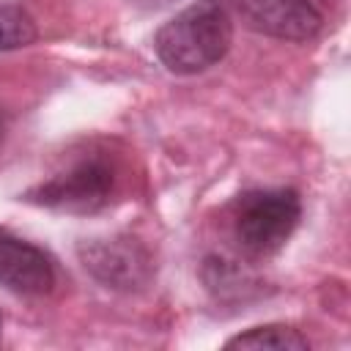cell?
Here are the masks:
<instances>
[{
	"label": "cell",
	"mask_w": 351,
	"mask_h": 351,
	"mask_svg": "<svg viewBox=\"0 0 351 351\" xmlns=\"http://www.w3.org/2000/svg\"><path fill=\"white\" fill-rule=\"evenodd\" d=\"M225 348H274V351H302L310 348V340L285 324H263L252 326L225 343Z\"/></svg>",
	"instance_id": "cell-7"
},
{
	"label": "cell",
	"mask_w": 351,
	"mask_h": 351,
	"mask_svg": "<svg viewBox=\"0 0 351 351\" xmlns=\"http://www.w3.org/2000/svg\"><path fill=\"white\" fill-rule=\"evenodd\" d=\"M250 30L280 41H310L321 33L324 16L310 0H225Z\"/></svg>",
	"instance_id": "cell-5"
},
{
	"label": "cell",
	"mask_w": 351,
	"mask_h": 351,
	"mask_svg": "<svg viewBox=\"0 0 351 351\" xmlns=\"http://www.w3.org/2000/svg\"><path fill=\"white\" fill-rule=\"evenodd\" d=\"M134 8H140V11H162V8H167L173 0H129Z\"/></svg>",
	"instance_id": "cell-9"
},
{
	"label": "cell",
	"mask_w": 351,
	"mask_h": 351,
	"mask_svg": "<svg viewBox=\"0 0 351 351\" xmlns=\"http://www.w3.org/2000/svg\"><path fill=\"white\" fill-rule=\"evenodd\" d=\"M3 137H5V112L0 110V145H3Z\"/></svg>",
	"instance_id": "cell-10"
},
{
	"label": "cell",
	"mask_w": 351,
	"mask_h": 351,
	"mask_svg": "<svg viewBox=\"0 0 351 351\" xmlns=\"http://www.w3.org/2000/svg\"><path fill=\"white\" fill-rule=\"evenodd\" d=\"M0 329H3V315H0Z\"/></svg>",
	"instance_id": "cell-11"
},
{
	"label": "cell",
	"mask_w": 351,
	"mask_h": 351,
	"mask_svg": "<svg viewBox=\"0 0 351 351\" xmlns=\"http://www.w3.org/2000/svg\"><path fill=\"white\" fill-rule=\"evenodd\" d=\"M55 282V258L38 244L0 228V285L16 296H47Z\"/></svg>",
	"instance_id": "cell-6"
},
{
	"label": "cell",
	"mask_w": 351,
	"mask_h": 351,
	"mask_svg": "<svg viewBox=\"0 0 351 351\" xmlns=\"http://www.w3.org/2000/svg\"><path fill=\"white\" fill-rule=\"evenodd\" d=\"M302 219L299 192L291 186L247 189L230 206V228L239 247L252 258H269L285 247Z\"/></svg>",
	"instance_id": "cell-2"
},
{
	"label": "cell",
	"mask_w": 351,
	"mask_h": 351,
	"mask_svg": "<svg viewBox=\"0 0 351 351\" xmlns=\"http://www.w3.org/2000/svg\"><path fill=\"white\" fill-rule=\"evenodd\" d=\"M77 255L82 269L96 282L112 291H123V293L143 291L154 280V258L148 247L129 233L85 239L80 241Z\"/></svg>",
	"instance_id": "cell-4"
},
{
	"label": "cell",
	"mask_w": 351,
	"mask_h": 351,
	"mask_svg": "<svg viewBox=\"0 0 351 351\" xmlns=\"http://www.w3.org/2000/svg\"><path fill=\"white\" fill-rule=\"evenodd\" d=\"M112 192H115V167L104 156L93 154L77 159L66 170L27 189L25 200L52 211L93 214L110 203Z\"/></svg>",
	"instance_id": "cell-3"
},
{
	"label": "cell",
	"mask_w": 351,
	"mask_h": 351,
	"mask_svg": "<svg viewBox=\"0 0 351 351\" xmlns=\"http://www.w3.org/2000/svg\"><path fill=\"white\" fill-rule=\"evenodd\" d=\"M233 44V19L222 0H197L167 19L154 36V52L173 74L189 77L217 66Z\"/></svg>",
	"instance_id": "cell-1"
},
{
	"label": "cell",
	"mask_w": 351,
	"mask_h": 351,
	"mask_svg": "<svg viewBox=\"0 0 351 351\" xmlns=\"http://www.w3.org/2000/svg\"><path fill=\"white\" fill-rule=\"evenodd\" d=\"M36 36H38V30H36L33 16L22 5L0 0V52L22 49V47L33 44Z\"/></svg>",
	"instance_id": "cell-8"
}]
</instances>
